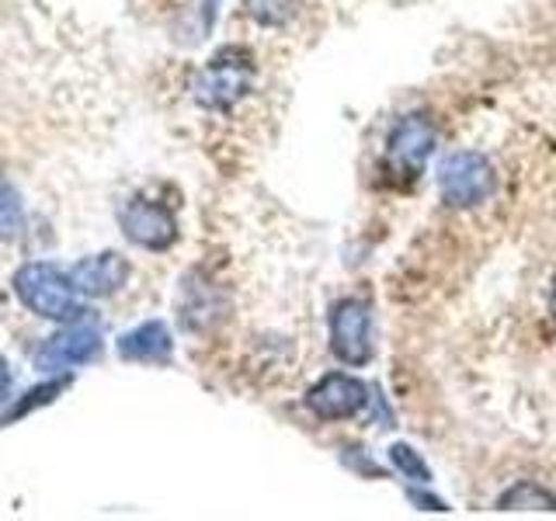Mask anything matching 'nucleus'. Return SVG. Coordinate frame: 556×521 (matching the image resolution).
<instances>
[{"instance_id": "nucleus-1", "label": "nucleus", "mask_w": 556, "mask_h": 521, "mask_svg": "<svg viewBox=\"0 0 556 521\" xmlns=\"http://www.w3.org/2000/svg\"><path fill=\"white\" fill-rule=\"evenodd\" d=\"M439 188H442V199L452 208H473L480 202H486L494 195L497 188V174L494 167L486 164V156L480 153H448L442 167H439Z\"/></svg>"}, {"instance_id": "nucleus-2", "label": "nucleus", "mask_w": 556, "mask_h": 521, "mask_svg": "<svg viewBox=\"0 0 556 521\" xmlns=\"http://www.w3.org/2000/svg\"><path fill=\"white\" fill-rule=\"evenodd\" d=\"M431 150H434L431 118L421 115V112L404 115L393 126L390 139H387V174L400 185H410L417 174L425 170Z\"/></svg>"}, {"instance_id": "nucleus-3", "label": "nucleus", "mask_w": 556, "mask_h": 521, "mask_svg": "<svg viewBox=\"0 0 556 521\" xmlns=\"http://www.w3.org/2000/svg\"><path fill=\"white\" fill-rule=\"evenodd\" d=\"M330 352L352 369H362L372 358V317L369 303L358 295H348L330 309Z\"/></svg>"}, {"instance_id": "nucleus-4", "label": "nucleus", "mask_w": 556, "mask_h": 521, "mask_svg": "<svg viewBox=\"0 0 556 521\" xmlns=\"http://www.w3.org/2000/svg\"><path fill=\"white\" fill-rule=\"evenodd\" d=\"M369 404V386L348 372H330L306 393V410L320 421H348Z\"/></svg>"}, {"instance_id": "nucleus-5", "label": "nucleus", "mask_w": 556, "mask_h": 521, "mask_svg": "<svg viewBox=\"0 0 556 521\" xmlns=\"http://www.w3.org/2000/svg\"><path fill=\"white\" fill-rule=\"evenodd\" d=\"M122 226H126L129 240H136L139 247H150V251H164L174 243V237H178L174 216L153 202H132L126 213H122Z\"/></svg>"}, {"instance_id": "nucleus-6", "label": "nucleus", "mask_w": 556, "mask_h": 521, "mask_svg": "<svg viewBox=\"0 0 556 521\" xmlns=\"http://www.w3.org/2000/svg\"><path fill=\"white\" fill-rule=\"evenodd\" d=\"M248 87H251V66L219 56V60H213V66L205 69V77L199 84V98L205 104L223 109V104H233L243 91H248Z\"/></svg>"}, {"instance_id": "nucleus-7", "label": "nucleus", "mask_w": 556, "mask_h": 521, "mask_svg": "<svg viewBox=\"0 0 556 521\" xmlns=\"http://www.w3.org/2000/svg\"><path fill=\"white\" fill-rule=\"evenodd\" d=\"M122 275H126V265H122L115 254H104V257L91 260V265L77 268L80 289H87V292H112L122 282Z\"/></svg>"}, {"instance_id": "nucleus-8", "label": "nucleus", "mask_w": 556, "mask_h": 521, "mask_svg": "<svg viewBox=\"0 0 556 521\" xmlns=\"http://www.w3.org/2000/svg\"><path fill=\"white\" fill-rule=\"evenodd\" d=\"M122 352H126L129 358H164L170 352V338L161 323H147L122 341Z\"/></svg>"}, {"instance_id": "nucleus-9", "label": "nucleus", "mask_w": 556, "mask_h": 521, "mask_svg": "<svg viewBox=\"0 0 556 521\" xmlns=\"http://www.w3.org/2000/svg\"><path fill=\"white\" fill-rule=\"evenodd\" d=\"M501 508H511V511L543 508V511H553L556 497L549 491H543V486H535V483H518V486H511V491L501 497Z\"/></svg>"}, {"instance_id": "nucleus-10", "label": "nucleus", "mask_w": 556, "mask_h": 521, "mask_svg": "<svg viewBox=\"0 0 556 521\" xmlns=\"http://www.w3.org/2000/svg\"><path fill=\"white\" fill-rule=\"evenodd\" d=\"M390 462H393L396 473H404L407 480H414V483H431V469L425 466V459L417 456V452H414L410 445L396 442V445L390 448Z\"/></svg>"}, {"instance_id": "nucleus-11", "label": "nucleus", "mask_w": 556, "mask_h": 521, "mask_svg": "<svg viewBox=\"0 0 556 521\" xmlns=\"http://www.w3.org/2000/svg\"><path fill=\"white\" fill-rule=\"evenodd\" d=\"M251 14L265 25H278L289 17V0H248Z\"/></svg>"}, {"instance_id": "nucleus-12", "label": "nucleus", "mask_w": 556, "mask_h": 521, "mask_svg": "<svg viewBox=\"0 0 556 521\" xmlns=\"http://www.w3.org/2000/svg\"><path fill=\"white\" fill-rule=\"evenodd\" d=\"M549 309H553V317H556V275H553V285H549Z\"/></svg>"}]
</instances>
